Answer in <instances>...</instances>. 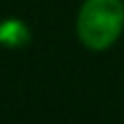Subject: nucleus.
<instances>
[{"label": "nucleus", "instance_id": "f257e3e1", "mask_svg": "<svg viewBox=\"0 0 124 124\" xmlns=\"http://www.w3.org/2000/svg\"><path fill=\"white\" fill-rule=\"evenodd\" d=\"M76 37L92 52H105L124 33V0H83L76 13Z\"/></svg>", "mask_w": 124, "mask_h": 124}, {"label": "nucleus", "instance_id": "f03ea898", "mask_svg": "<svg viewBox=\"0 0 124 124\" xmlns=\"http://www.w3.org/2000/svg\"><path fill=\"white\" fill-rule=\"evenodd\" d=\"M31 28L20 17H7L0 22V46L9 50H17L31 44Z\"/></svg>", "mask_w": 124, "mask_h": 124}]
</instances>
